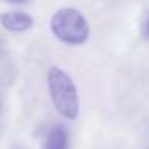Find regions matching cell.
Instances as JSON below:
<instances>
[{"instance_id":"cell-1","label":"cell","mask_w":149,"mask_h":149,"mask_svg":"<svg viewBox=\"0 0 149 149\" xmlns=\"http://www.w3.org/2000/svg\"><path fill=\"white\" fill-rule=\"evenodd\" d=\"M47 84H48V91L56 111L66 119H75L79 116L80 104H79L77 88L69 74L53 66L50 68L47 75Z\"/></svg>"},{"instance_id":"cell-2","label":"cell","mask_w":149,"mask_h":149,"mask_svg":"<svg viewBox=\"0 0 149 149\" xmlns=\"http://www.w3.org/2000/svg\"><path fill=\"white\" fill-rule=\"evenodd\" d=\"M50 29L55 37L68 45H82L90 36L87 19L79 10L61 8L50 19Z\"/></svg>"},{"instance_id":"cell-3","label":"cell","mask_w":149,"mask_h":149,"mask_svg":"<svg viewBox=\"0 0 149 149\" xmlns=\"http://www.w3.org/2000/svg\"><path fill=\"white\" fill-rule=\"evenodd\" d=\"M0 24L11 32H24L34 24L32 18L23 11H7L0 15Z\"/></svg>"},{"instance_id":"cell-4","label":"cell","mask_w":149,"mask_h":149,"mask_svg":"<svg viewBox=\"0 0 149 149\" xmlns=\"http://www.w3.org/2000/svg\"><path fill=\"white\" fill-rule=\"evenodd\" d=\"M45 149H68V130L63 125H55L48 132Z\"/></svg>"},{"instance_id":"cell-5","label":"cell","mask_w":149,"mask_h":149,"mask_svg":"<svg viewBox=\"0 0 149 149\" xmlns=\"http://www.w3.org/2000/svg\"><path fill=\"white\" fill-rule=\"evenodd\" d=\"M7 2H10V3H23L26 0H7Z\"/></svg>"},{"instance_id":"cell-6","label":"cell","mask_w":149,"mask_h":149,"mask_svg":"<svg viewBox=\"0 0 149 149\" xmlns=\"http://www.w3.org/2000/svg\"><path fill=\"white\" fill-rule=\"evenodd\" d=\"M146 34L149 36V19H148V23H146Z\"/></svg>"}]
</instances>
